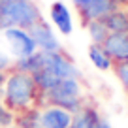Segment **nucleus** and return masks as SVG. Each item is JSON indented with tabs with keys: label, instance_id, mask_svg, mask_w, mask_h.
Here are the masks:
<instances>
[{
	"label": "nucleus",
	"instance_id": "21",
	"mask_svg": "<svg viewBox=\"0 0 128 128\" xmlns=\"http://www.w3.org/2000/svg\"><path fill=\"white\" fill-rule=\"evenodd\" d=\"M8 2H12V0H0V8H2L4 4H8Z\"/></svg>",
	"mask_w": 128,
	"mask_h": 128
},
{
	"label": "nucleus",
	"instance_id": "19",
	"mask_svg": "<svg viewBox=\"0 0 128 128\" xmlns=\"http://www.w3.org/2000/svg\"><path fill=\"white\" fill-rule=\"evenodd\" d=\"M72 2H74V6H76L77 13H81V12H85L87 8H90L96 0H72Z\"/></svg>",
	"mask_w": 128,
	"mask_h": 128
},
{
	"label": "nucleus",
	"instance_id": "10",
	"mask_svg": "<svg viewBox=\"0 0 128 128\" xmlns=\"http://www.w3.org/2000/svg\"><path fill=\"white\" fill-rule=\"evenodd\" d=\"M49 15H51V23L55 24V28L60 34H64V36L72 34L74 19H72V13H70L68 6L64 2H53L51 10H49Z\"/></svg>",
	"mask_w": 128,
	"mask_h": 128
},
{
	"label": "nucleus",
	"instance_id": "13",
	"mask_svg": "<svg viewBox=\"0 0 128 128\" xmlns=\"http://www.w3.org/2000/svg\"><path fill=\"white\" fill-rule=\"evenodd\" d=\"M88 58L98 70L106 72V70H113V60L109 58V55L106 53V49L98 44H90L88 45Z\"/></svg>",
	"mask_w": 128,
	"mask_h": 128
},
{
	"label": "nucleus",
	"instance_id": "12",
	"mask_svg": "<svg viewBox=\"0 0 128 128\" xmlns=\"http://www.w3.org/2000/svg\"><path fill=\"white\" fill-rule=\"evenodd\" d=\"M40 119H42V109L32 106V108H26L23 111H17L13 124L19 128H42Z\"/></svg>",
	"mask_w": 128,
	"mask_h": 128
},
{
	"label": "nucleus",
	"instance_id": "7",
	"mask_svg": "<svg viewBox=\"0 0 128 128\" xmlns=\"http://www.w3.org/2000/svg\"><path fill=\"white\" fill-rule=\"evenodd\" d=\"M70 128H111V126L98 113L94 106L83 104V108L72 115V126Z\"/></svg>",
	"mask_w": 128,
	"mask_h": 128
},
{
	"label": "nucleus",
	"instance_id": "9",
	"mask_svg": "<svg viewBox=\"0 0 128 128\" xmlns=\"http://www.w3.org/2000/svg\"><path fill=\"white\" fill-rule=\"evenodd\" d=\"M40 126L42 128H70L72 126V113H68L62 108H56V106H47L42 111Z\"/></svg>",
	"mask_w": 128,
	"mask_h": 128
},
{
	"label": "nucleus",
	"instance_id": "20",
	"mask_svg": "<svg viewBox=\"0 0 128 128\" xmlns=\"http://www.w3.org/2000/svg\"><path fill=\"white\" fill-rule=\"evenodd\" d=\"M6 79H8V76H6V72H0V92L4 90V85H6Z\"/></svg>",
	"mask_w": 128,
	"mask_h": 128
},
{
	"label": "nucleus",
	"instance_id": "17",
	"mask_svg": "<svg viewBox=\"0 0 128 128\" xmlns=\"http://www.w3.org/2000/svg\"><path fill=\"white\" fill-rule=\"evenodd\" d=\"M13 120H15V113H13L12 109H8L2 102H0V128L13 126Z\"/></svg>",
	"mask_w": 128,
	"mask_h": 128
},
{
	"label": "nucleus",
	"instance_id": "3",
	"mask_svg": "<svg viewBox=\"0 0 128 128\" xmlns=\"http://www.w3.org/2000/svg\"><path fill=\"white\" fill-rule=\"evenodd\" d=\"M42 102L47 106H56V108L66 109L68 113H77L83 108V98H81V83L79 79L66 77L60 79L49 92L42 96Z\"/></svg>",
	"mask_w": 128,
	"mask_h": 128
},
{
	"label": "nucleus",
	"instance_id": "4",
	"mask_svg": "<svg viewBox=\"0 0 128 128\" xmlns=\"http://www.w3.org/2000/svg\"><path fill=\"white\" fill-rule=\"evenodd\" d=\"M42 70H49L51 74H55V76L60 77V79H66V77L81 79V72L76 68V64L72 62V58H70L64 51L44 53V68Z\"/></svg>",
	"mask_w": 128,
	"mask_h": 128
},
{
	"label": "nucleus",
	"instance_id": "6",
	"mask_svg": "<svg viewBox=\"0 0 128 128\" xmlns=\"http://www.w3.org/2000/svg\"><path fill=\"white\" fill-rule=\"evenodd\" d=\"M28 34L32 36L38 51H44V53H58V51H62L60 42L56 40L53 28L49 26L44 19L38 21L36 24H32V26L28 28Z\"/></svg>",
	"mask_w": 128,
	"mask_h": 128
},
{
	"label": "nucleus",
	"instance_id": "15",
	"mask_svg": "<svg viewBox=\"0 0 128 128\" xmlns=\"http://www.w3.org/2000/svg\"><path fill=\"white\" fill-rule=\"evenodd\" d=\"M83 26L87 28V32H88V36H90L92 44L102 45L106 42V38L109 36V30L106 28L104 21H88V23H85Z\"/></svg>",
	"mask_w": 128,
	"mask_h": 128
},
{
	"label": "nucleus",
	"instance_id": "16",
	"mask_svg": "<svg viewBox=\"0 0 128 128\" xmlns=\"http://www.w3.org/2000/svg\"><path fill=\"white\" fill-rule=\"evenodd\" d=\"M113 72H115V76L119 77V81L122 83L124 90L128 92V60H126V62H117V64H113Z\"/></svg>",
	"mask_w": 128,
	"mask_h": 128
},
{
	"label": "nucleus",
	"instance_id": "1",
	"mask_svg": "<svg viewBox=\"0 0 128 128\" xmlns=\"http://www.w3.org/2000/svg\"><path fill=\"white\" fill-rule=\"evenodd\" d=\"M40 102L42 92L34 83V77L30 74L12 70L6 79L4 90H2V104L8 109H12L13 113H17L26 108H32V106L40 108Z\"/></svg>",
	"mask_w": 128,
	"mask_h": 128
},
{
	"label": "nucleus",
	"instance_id": "14",
	"mask_svg": "<svg viewBox=\"0 0 128 128\" xmlns=\"http://www.w3.org/2000/svg\"><path fill=\"white\" fill-rule=\"evenodd\" d=\"M32 77H34V83H36V87L40 88L42 96H44L45 92H49V90H51V88L60 81V77H56L55 74H51L49 70H40V72L32 74Z\"/></svg>",
	"mask_w": 128,
	"mask_h": 128
},
{
	"label": "nucleus",
	"instance_id": "8",
	"mask_svg": "<svg viewBox=\"0 0 128 128\" xmlns=\"http://www.w3.org/2000/svg\"><path fill=\"white\" fill-rule=\"evenodd\" d=\"M113 64L126 62L128 60V34H109L106 42L102 44Z\"/></svg>",
	"mask_w": 128,
	"mask_h": 128
},
{
	"label": "nucleus",
	"instance_id": "11",
	"mask_svg": "<svg viewBox=\"0 0 128 128\" xmlns=\"http://www.w3.org/2000/svg\"><path fill=\"white\" fill-rule=\"evenodd\" d=\"M109 34H128V8H117L104 19Z\"/></svg>",
	"mask_w": 128,
	"mask_h": 128
},
{
	"label": "nucleus",
	"instance_id": "2",
	"mask_svg": "<svg viewBox=\"0 0 128 128\" xmlns=\"http://www.w3.org/2000/svg\"><path fill=\"white\" fill-rule=\"evenodd\" d=\"M42 19V12L34 0H12L0 8V32L8 28L28 30Z\"/></svg>",
	"mask_w": 128,
	"mask_h": 128
},
{
	"label": "nucleus",
	"instance_id": "22",
	"mask_svg": "<svg viewBox=\"0 0 128 128\" xmlns=\"http://www.w3.org/2000/svg\"><path fill=\"white\" fill-rule=\"evenodd\" d=\"M10 128H19V126H15V124H13V126H10Z\"/></svg>",
	"mask_w": 128,
	"mask_h": 128
},
{
	"label": "nucleus",
	"instance_id": "5",
	"mask_svg": "<svg viewBox=\"0 0 128 128\" xmlns=\"http://www.w3.org/2000/svg\"><path fill=\"white\" fill-rule=\"evenodd\" d=\"M10 45V51L15 58H23V56H28L32 53H36L38 47L32 40V36L28 34V30H23V28H8V30L2 32Z\"/></svg>",
	"mask_w": 128,
	"mask_h": 128
},
{
	"label": "nucleus",
	"instance_id": "18",
	"mask_svg": "<svg viewBox=\"0 0 128 128\" xmlns=\"http://www.w3.org/2000/svg\"><path fill=\"white\" fill-rule=\"evenodd\" d=\"M12 68H13L12 58H10L6 53L0 51V72H8V70H12Z\"/></svg>",
	"mask_w": 128,
	"mask_h": 128
}]
</instances>
